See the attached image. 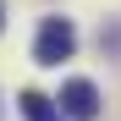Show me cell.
<instances>
[{"mask_svg":"<svg viewBox=\"0 0 121 121\" xmlns=\"http://www.w3.org/2000/svg\"><path fill=\"white\" fill-rule=\"evenodd\" d=\"M60 110H66L72 121H94L99 116V88L88 83V77H72V83L60 88Z\"/></svg>","mask_w":121,"mask_h":121,"instance_id":"obj_2","label":"cell"},{"mask_svg":"<svg viewBox=\"0 0 121 121\" xmlns=\"http://www.w3.org/2000/svg\"><path fill=\"white\" fill-rule=\"evenodd\" d=\"M72 50H77V28L66 17H44V28L33 39V60L39 66H60V60H72Z\"/></svg>","mask_w":121,"mask_h":121,"instance_id":"obj_1","label":"cell"},{"mask_svg":"<svg viewBox=\"0 0 121 121\" xmlns=\"http://www.w3.org/2000/svg\"><path fill=\"white\" fill-rule=\"evenodd\" d=\"M0 28H6V6H0Z\"/></svg>","mask_w":121,"mask_h":121,"instance_id":"obj_4","label":"cell"},{"mask_svg":"<svg viewBox=\"0 0 121 121\" xmlns=\"http://www.w3.org/2000/svg\"><path fill=\"white\" fill-rule=\"evenodd\" d=\"M22 116H28V121H55V105H50L44 94L28 88V94H22Z\"/></svg>","mask_w":121,"mask_h":121,"instance_id":"obj_3","label":"cell"}]
</instances>
